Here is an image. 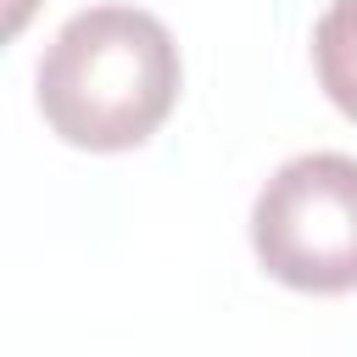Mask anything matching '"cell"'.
I'll return each instance as SVG.
<instances>
[{"label": "cell", "mask_w": 357, "mask_h": 357, "mask_svg": "<svg viewBox=\"0 0 357 357\" xmlns=\"http://www.w3.org/2000/svg\"><path fill=\"white\" fill-rule=\"evenodd\" d=\"M178 84L173 33L139 6H89L67 17L39 56V112L50 134L78 151L145 145L167 123Z\"/></svg>", "instance_id": "cell-1"}, {"label": "cell", "mask_w": 357, "mask_h": 357, "mask_svg": "<svg viewBox=\"0 0 357 357\" xmlns=\"http://www.w3.org/2000/svg\"><path fill=\"white\" fill-rule=\"evenodd\" d=\"M251 251L290 290H357V156H290L251 201Z\"/></svg>", "instance_id": "cell-2"}, {"label": "cell", "mask_w": 357, "mask_h": 357, "mask_svg": "<svg viewBox=\"0 0 357 357\" xmlns=\"http://www.w3.org/2000/svg\"><path fill=\"white\" fill-rule=\"evenodd\" d=\"M312 67L324 95L357 123V0H329L312 28Z\"/></svg>", "instance_id": "cell-3"}]
</instances>
